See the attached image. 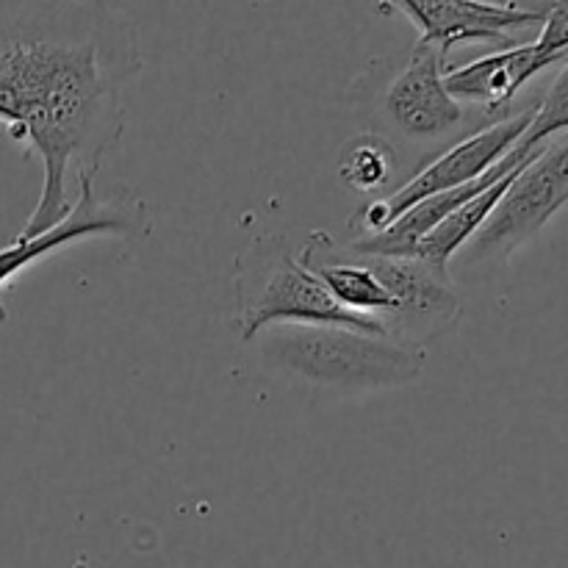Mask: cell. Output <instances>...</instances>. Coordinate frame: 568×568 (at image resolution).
<instances>
[{"instance_id": "cell-10", "label": "cell", "mask_w": 568, "mask_h": 568, "mask_svg": "<svg viewBox=\"0 0 568 568\" xmlns=\"http://www.w3.org/2000/svg\"><path fill=\"white\" fill-rule=\"evenodd\" d=\"M549 67H555V61L544 55L536 42H527L508 50H494V53L480 55L469 64L447 70L444 83L460 105H480L483 114L499 122L510 116L508 109L516 94L521 92V87Z\"/></svg>"}, {"instance_id": "cell-3", "label": "cell", "mask_w": 568, "mask_h": 568, "mask_svg": "<svg viewBox=\"0 0 568 568\" xmlns=\"http://www.w3.org/2000/svg\"><path fill=\"white\" fill-rule=\"evenodd\" d=\"M233 292L242 342H253L275 325H336L386 336L377 320L344 311L300 264L281 233H264L236 255Z\"/></svg>"}, {"instance_id": "cell-1", "label": "cell", "mask_w": 568, "mask_h": 568, "mask_svg": "<svg viewBox=\"0 0 568 568\" xmlns=\"http://www.w3.org/2000/svg\"><path fill=\"white\" fill-rule=\"evenodd\" d=\"M142 67L136 28L120 6L0 3V122L42 161V194L20 239L70 214V172L78 181L103 170Z\"/></svg>"}, {"instance_id": "cell-9", "label": "cell", "mask_w": 568, "mask_h": 568, "mask_svg": "<svg viewBox=\"0 0 568 568\" xmlns=\"http://www.w3.org/2000/svg\"><path fill=\"white\" fill-rule=\"evenodd\" d=\"M416 28V42L433 44L447 61L458 44H497L499 50L516 48L514 31L544 26V6L530 9L521 3H480V0H397Z\"/></svg>"}, {"instance_id": "cell-11", "label": "cell", "mask_w": 568, "mask_h": 568, "mask_svg": "<svg viewBox=\"0 0 568 568\" xmlns=\"http://www.w3.org/2000/svg\"><path fill=\"white\" fill-rule=\"evenodd\" d=\"M525 164H527V161H525ZM525 164H521V166H525ZM521 166H519V170H521ZM519 170H514L508 178H503V181H497L494 186H488L486 192L477 194V197L469 200L466 205H460L455 214H449L447 220L442 222V225L433 227V231L427 233V236L422 239L419 244H416L414 253H410V258L425 261L427 266H433L436 272L447 275L449 261H453L455 255H458L460 250H464L466 244L475 239V233L480 231L483 225H486V220L491 216V211L497 209V203L503 200V194L508 192L510 181H514V175Z\"/></svg>"}, {"instance_id": "cell-2", "label": "cell", "mask_w": 568, "mask_h": 568, "mask_svg": "<svg viewBox=\"0 0 568 568\" xmlns=\"http://www.w3.org/2000/svg\"><path fill=\"white\" fill-rule=\"evenodd\" d=\"M264 358L300 381L344 392L408 386L425 372V349L336 325L266 327Z\"/></svg>"}, {"instance_id": "cell-8", "label": "cell", "mask_w": 568, "mask_h": 568, "mask_svg": "<svg viewBox=\"0 0 568 568\" xmlns=\"http://www.w3.org/2000/svg\"><path fill=\"white\" fill-rule=\"evenodd\" d=\"M447 61L433 44L416 42L381 100L386 125L408 144L449 142L466 125V109L447 92Z\"/></svg>"}, {"instance_id": "cell-13", "label": "cell", "mask_w": 568, "mask_h": 568, "mask_svg": "<svg viewBox=\"0 0 568 568\" xmlns=\"http://www.w3.org/2000/svg\"><path fill=\"white\" fill-rule=\"evenodd\" d=\"M564 131H568V61L560 64L558 78H555L552 87L547 89L541 103L536 105L530 128H527V133L521 136L519 144L525 150H536Z\"/></svg>"}, {"instance_id": "cell-12", "label": "cell", "mask_w": 568, "mask_h": 568, "mask_svg": "<svg viewBox=\"0 0 568 568\" xmlns=\"http://www.w3.org/2000/svg\"><path fill=\"white\" fill-rule=\"evenodd\" d=\"M338 181L358 194L383 192L397 170V148L383 133H355L338 150Z\"/></svg>"}, {"instance_id": "cell-14", "label": "cell", "mask_w": 568, "mask_h": 568, "mask_svg": "<svg viewBox=\"0 0 568 568\" xmlns=\"http://www.w3.org/2000/svg\"><path fill=\"white\" fill-rule=\"evenodd\" d=\"M538 50L555 61L566 64L568 61V0L564 3H544V26L536 39Z\"/></svg>"}, {"instance_id": "cell-7", "label": "cell", "mask_w": 568, "mask_h": 568, "mask_svg": "<svg viewBox=\"0 0 568 568\" xmlns=\"http://www.w3.org/2000/svg\"><path fill=\"white\" fill-rule=\"evenodd\" d=\"M353 258L369 266L372 275L397 300V311L381 320L388 338L422 349V344L444 336L458 325L464 314L458 292L447 275L427 266L425 261L397 258V255H353Z\"/></svg>"}, {"instance_id": "cell-6", "label": "cell", "mask_w": 568, "mask_h": 568, "mask_svg": "<svg viewBox=\"0 0 568 568\" xmlns=\"http://www.w3.org/2000/svg\"><path fill=\"white\" fill-rule=\"evenodd\" d=\"M150 231L148 209L125 186H109L100 192L94 178H78V197L64 220L37 239L17 236L9 247L0 250V292L37 261L48 258L55 250L92 236L133 239Z\"/></svg>"}, {"instance_id": "cell-5", "label": "cell", "mask_w": 568, "mask_h": 568, "mask_svg": "<svg viewBox=\"0 0 568 568\" xmlns=\"http://www.w3.org/2000/svg\"><path fill=\"white\" fill-rule=\"evenodd\" d=\"M532 114H536V105L521 111V114H510L505 116V120L491 122V125L480 128V131H475L471 136H466L464 142L453 144V148L444 150L438 159H433L425 170H419L414 178H408L394 194L375 200V203L369 205H361V209L355 211L353 220H349V225L361 227L366 236H377V233L386 231L397 216H403L405 211L414 209V205L422 203L425 197L466 186V183L483 178L499 159H505V155L521 142V136H525L527 128H530Z\"/></svg>"}, {"instance_id": "cell-4", "label": "cell", "mask_w": 568, "mask_h": 568, "mask_svg": "<svg viewBox=\"0 0 568 568\" xmlns=\"http://www.w3.org/2000/svg\"><path fill=\"white\" fill-rule=\"evenodd\" d=\"M568 203V136L544 142L514 175L486 225L466 244V261H503L544 231Z\"/></svg>"}]
</instances>
